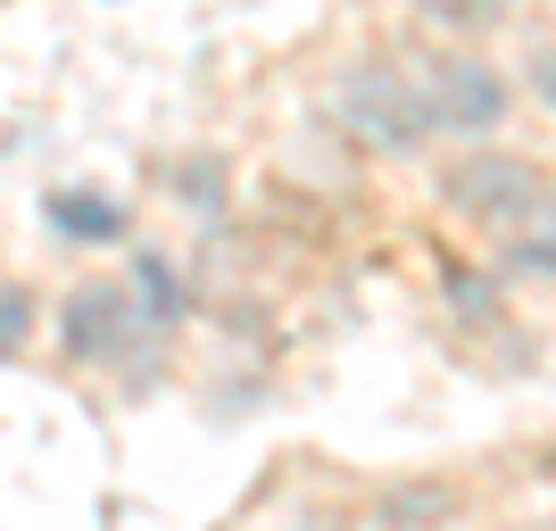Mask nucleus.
Masks as SVG:
<instances>
[{"instance_id": "nucleus-12", "label": "nucleus", "mask_w": 556, "mask_h": 531, "mask_svg": "<svg viewBox=\"0 0 556 531\" xmlns=\"http://www.w3.org/2000/svg\"><path fill=\"white\" fill-rule=\"evenodd\" d=\"M523 84H532V100H540V109L556 100V84H548V34H532V67H523Z\"/></svg>"}, {"instance_id": "nucleus-11", "label": "nucleus", "mask_w": 556, "mask_h": 531, "mask_svg": "<svg viewBox=\"0 0 556 531\" xmlns=\"http://www.w3.org/2000/svg\"><path fill=\"white\" fill-rule=\"evenodd\" d=\"M424 17H441V25H465V34H482V25L507 17V0H424Z\"/></svg>"}, {"instance_id": "nucleus-5", "label": "nucleus", "mask_w": 556, "mask_h": 531, "mask_svg": "<svg viewBox=\"0 0 556 531\" xmlns=\"http://www.w3.org/2000/svg\"><path fill=\"white\" fill-rule=\"evenodd\" d=\"M42 216H50V232H67V241H125V200H109V191H84V184L50 191Z\"/></svg>"}, {"instance_id": "nucleus-10", "label": "nucleus", "mask_w": 556, "mask_h": 531, "mask_svg": "<svg viewBox=\"0 0 556 531\" xmlns=\"http://www.w3.org/2000/svg\"><path fill=\"white\" fill-rule=\"evenodd\" d=\"M448 307H457L465 324H490V316H498V282H482V275H448Z\"/></svg>"}, {"instance_id": "nucleus-1", "label": "nucleus", "mask_w": 556, "mask_h": 531, "mask_svg": "<svg viewBox=\"0 0 556 531\" xmlns=\"http://www.w3.org/2000/svg\"><path fill=\"white\" fill-rule=\"evenodd\" d=\"M332 125H341L357 150H374V159H416L424 141H432L416 84L399 67H382V59H357V67L332 75Z\"/></svg>"}, {"instance_id": "nucleus-6", "label": "nucleus", "mask_w": 556, "mask_h": 531, "mask_svg": "<svg viewBox=\"0 0 556 531\" xmlns=\"http://www.w3.org/2000/svg\"><path fill=\"white\" fill-rule=\"evenodd\" d=\"M125 291H134V307H141V324H150V332H166V324L184 316L175 257H159V250H134V275H125Z\"/></svg>"}, {"instance_id": "nucleus-2", "label": "nucleus", "mask_w": 556, "mask_h": 531, "mask_svg": "<svg viewBox=\"0 0 556 531\" xmlns=\"http://www.w3.org/2000/svg\"><path fill=\"white\" fill-rule=\"evenodd\" d=\"M407 84H416L424 125H432V134L482 141V134H498V125H507V75L490 67V59H473V50L416 59V67H407Z\"/></svg>"}, {"instance_id": "nucleus-13", "label": "nucleus", "mask_w": 556, "mask_h": 531, "mask_svg": "<svg viewBox=\"0 0 556 531\" xmlns=\"http://www.w3.org/2000/svg\"><path fill=\"white\" fill-rule=\"evenodd\" d=\"M300 531H316V523H300Z\"/></svg>"}, {"instance_id": "nucleus-3", "label": "nucleus", "mask_w": 556, "mask_h": 531, "mask_svg": "<svg viewBox=\"0 0 556 531\" xmlns=\"http://www.w3.org/2000/svg\"><path fill=\"white\" fill-rule=\"evenodd\" d=\"M448 208L473 225H548V166L523 150H465L448 166Z\"/></svg>"}, {"instance_id": "nucleus-7", "label": "nucleus", "mask_w": 556, "mask_h": 531, "mask_svg": "<svg viewBox=\"0 0 556 531\" xmlns=\"http://www.w3.org/2000/svg\"><path fill=\"white\" fill-rule=\"evenodd\" d=\"M548 257H556L548 250V225H532L507 257H498V282H548Z\"/></svg>"}, {"instance_id": "nucleus-4", "label": "nucleus", "mask_w": 556, "mask_h": 531, "mask_svg": "<svg viewBox=\"0 0 556 531\" xmlns=\"http://www.w3.org/2000/svg\"><path fill=\"white\" fill-rule=\"evenodd\" d=\"M141 332H150V324H141L125 282H75L67 307H59V349H67L75 366H116Z\"/></svg>"}, {"instance_id": "nucleus-9", "label": "nucleus", "mask_w": 556, "mask_h": 531, "mask_svg": "<svg viewBox=\"0 0 556 531\" xmlns=\"http://www.w3.org/2000/svg\"><path fill=\"white\" fill-rule=\"evenodd\" d=\"M25 332H34V291H17V282H0V357H17Z\"/></svg>"}, {"instance_id": "nucleus-8", "label": "nucleus", "mask_w": 556, "mask_h": 531, "mask_svg": "<svg viewBox=\"0 0 556 531\" xmlns=\"http://www.w3.org/2000/svg\"><path fill=\"white\" fill-rule=\"evenodd\" d=\"M175 191H184V208L216 216V191H225V166H216V159H184V175H175Z\"/></svg>"}]
</instances>
